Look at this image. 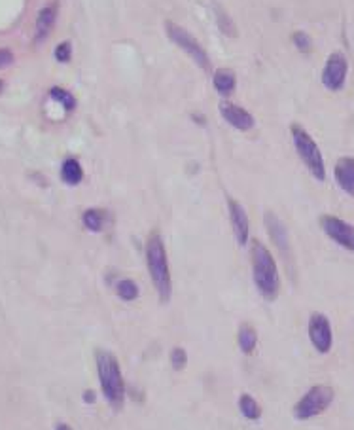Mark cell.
<instances>
[{"mask_svg":"<svg viewBox=\"0 0 354 430\" xmlns=\"http://www.w3.org/2000/svg\"><path fill=\"white\" fill-rule=\"evenodd\" d=\"M252 258V277H254V285L258 292L262 294L263 300L273 302L281 292V275H279V267L269 252V249L262 241L254 239L251 247Z\"/></svg>","mask_w":354,"mask_h":430,"instance_id":"obj_1","label":"cell"},{"mask_svg":"<svg viewBox=\"0 0 354 430\" xmlns=\"http://www.w3.org/2000/svg\"><path fill=\"white\" fill-rule=\"evenodd\" d=\"M95 364H97V377L104 398L110 404L112 410H122L125 404V381H123L122 366L118 362V358L106 349H97Z\"/></svg>","mask_w":354,"mask_h":430,"instance_id":"obj_2","label":"cell"},{"mask_svg":"<svg viewBox=\"0 0 354 430\" xmlns=\"http://www.w3.org/2000/svg\"><path fill=\"white\" fill-rule=\"evenodd\" d=\"M146 266L156 292H158L159 302L167 303L172 294L171 269H169V260H167L165 245L158 231H152L146 239Z\"/></svg>","mask_w":354,"mask_h":430,"instance_id":"obj_3","label":"cell"},{"mask_svg":"<svg viewBox=\"0 0 354 430\" xmlns=\"http://www.w3.org/2000/svg\"><path fill=\"white\" fill-rule=\"evenodd\" d=\"M290 131H292L293 148L298 152L299 159L303 161L307 171L311 173L312 178L318 182L326 180V165H324L322 152H320L318 145L315 142V139L299 123H292Z\"/></svg>","mask_w":354,"mask_h":430,"instance_id":"obj_4","label":"cell"},{"mask_svg":"<svg viewBox=\"0 0 354 430\" xmlns=\"http://www.w3.org/2000/svg\"><path fill=\"white\" fill-rule=\"evenodd\" d=\"M334 398H336V393H334V388H331L330 385H324V383L312 385V387L296 402V406H293L292 410L293 419H298V421H309V419L322 415V413L331 406Z\"/></svg>","mask_w":354,"mask_h":430,"instance_id":"obj_5","label":"cell"},{"mask_svg":"<svg viewBox=\"0 0 354 430\" xmlns=\"http://www.w3.org/2000/svg\"><path fill=\"white\" fill-rule=\"evenodd\" d=\"M165 30H167V37L171 38L172 42L177 44L178 48L184 49V51H186L191 59L196 61L197 65H199L203 70H207L208 65H210V61H208V54L205 51V48H203L201 44H199L197 38L191 37V35H189L188 30L184 29V27H180V25H177V23H172V21H167Z\"/></svg>","mask_w":354,"mask_h":430,"instance_id":"obj_6","label":"cell"},{"mask_svg":"<svg viewBox=\"0 0 354 430\" xmlns=\"http://www.w3.org/2000/svg\"><path fill=\"white\" fill-rule=\"evenodd\" d=\"M307 333L311 345L318 355H328L334 347V330H331V322L324 313H312L309 319V326Z\"/></svg>","mask_w":354,"mask_h":430,"instance_id":"obj_7","label":"cell"},{"mask_svg":"<svg viewBox=\"0 0 354 430\" xmlns=\"http://www.w3.org/2000/svg\"><path fill=\"white\" fill-rule=\"evenodd\" d=\"M320 228L331 241L339 245L341 249L354 252V226L345 222L334 214H322L320 216Z\"/></svg>","mask_w":354,"mask_h":430,"instance_id":"obj_8","label":"cell"},{"mask_svg":"<svg viewBox=\"0 0 354 430\" xmlns=\"http://www.w3.org/2000/svg\"><path fill=\"white\" fill-rule=\"evenodd\" d=\"M348 61L341 51L328 55L326 65L322 68V85L330 91H341L347 84Z\"/></svg>","mask_w":354,"mask_h":430,"instance_id":"obj_9","label":"cell"},{"mask_svg":"<svg viewBox=\"0 0 354 430\" xmlns=\"http://www.w3.org/2000/svg\"><path fill=\"white\" fill-rule=\"evenodd\" d=\"M263 222H265V228H267L271 241L275 242L277 249L281 250L282 258H290V256H292V249H290V239H288L286 226L282 224L281 219L277 216L275 212L271 211L263 214Z\"/></svg>","mask_w":354,"mask_h":430,"instance_id":"obj_10","label":"cell"},{"mask_svg":"<svg viewBox=\"0 0 354 430\" xmlns=\"http://www.w3.org/2000/svg\"><path fill=\"white\" fill-rule=\"evenodd\" d=\"M227 209H229V220H232L233 233L241 247L248 242L251 237V222H248V214L244 211V207L235 199H227Z\"/></svg>","mask_w":354,"mask_h":430,"instance_id":"obj_11","label":"cell"},{"mask_svg":"<svg viewBox=\"0 0 354 430\" xmlns=\"http://www.w3.org/2000/svg\"><path fill=\"white\" fill-rule=\"evenodd\" d=\"M220 114L222 118L232 125V128L239 129V131H251L254 128V116L251 112H246L244 109L237 106V104L222 101L220 103Z\"/></svg>","mask_w":354,"mask_h":430,"instance_id":"obj_12","label":"cell"},{"mask_svg":"<svg viewBox=\"0 0 354 430\" xmlns=\"http://www.w3.org/2000/svg\"><path fill=\"white\" fill-rule=\"evenodd\" d=\"M334 178L345 194L354 197V158L345 156V158L337 159L336 167H334Z\"/></svg>","mask_w":354,"mask_h":430,"instance_id":"obj_13","label":"cell"},{"mask_svg":"<svg viewBox=\"0 0 354 430\" xmlns=\"http://www.w3.org/2000/svg\"><path fill=\"white\" fill-rule=\"evenodd\" d=\"M56 18H57V4H49V6L42 8L38 12L37 18V40H44L48 37L53 25H56Z\"/></svg>","mask_w":354,"mask_h":430,"instance_id":"obj_14","label":"cell"},{"mask_svg":"<svg viewBox=\"0 0 354 430\" xmlns=\"http://www.w3.org/2000/svg\"><path fill=\"white\" fill-rule=\"evenodd\" d=\"M213 84L220 95H232L235 85H237V78H235V73L232 68H218L214 73Z\"/></svg>","mask_w":354,"mask_h":430,"instance_id":"obj_15","label":"cell"},{"mask_svg":"<svg viewBox=\"0 0 354 430\" xmlns=\"http://www.w3.org/2000/svg\"><path fill=\"white\" fill-rule=\"evenodd\" d=\"M61 178L68 186H78L80 182L84 180V169H82L78 159H65V164L61 167Z\"/></svg>","mask_w":354,"mask_h":430,"instance_id":"obj_16","label":"cell"},{"mask_svg":"<svg viewBox=\"0 0 354 430\" xmlns=\"http://www.w3.org/2000/svg\"><path fill=\"white\" fill-rule=\"evenodd\" d=\"M237 343H239V349H241L244 355H252L258 345L256 330L252 326H248V324L241 326V330H239L237 333Z\"/></svg>","mask_w":354,"mask_h":430,"instance_id":"obj_17","label":"cell"},{"mask_svg":"<svg viewBox=\"0 0 354 430\" xmlns=\"http://www.w3.org/2000/svg\"><path fill=\"white\" fill-rule=\"evenodd\" d=\"M239 410L243 413V417H246L248 421H258L262 417V407L251 394H241L239 396Z\"/></svg>","mask_w":354,"mask_h":430,"instance_id":"obj_18","label":"cell"},{"mask_svg":"<svg viewBox=\"0 0 354 430\" xmlns=\"http://www.w3.org/2000/svg\"><path fill=\"white\" fill-rule=\"evenodd\" d=\"M104 219H106V214H104V211H101V209H87V211L82 214V222L86 226V230L93 231V233L103 231Z\"/></svg>","mask_w":354,"mask_h":430,"instance_id":"obj_19","label":"cell"},{"mask_svg":"<svg viewBox=\"0 0 354 430\" xmlns=\"http://www.w3.org/2000/svg\"><path fill=\"white\" fill-rule=\"evenodd\" d=\"M214 12H216V23H218V29H220L226 37H232V38L237 37V29H235V23H233V19L229 18V13H227L222 6H218V4H214Z\"/></svg>","mask_w":354,"mask_h":430,"instance_id":"obj_20","label":"cell"},{"mask_svg":"<svg viewBox=\"0 0 354 430\" xmlns=\"http://www.w3.org/2000/svg\"><path fill=\"white\" fill-rule=\"evenodd\" d=\"M116 292L120 300H123V302H133L141 294V288H139V285L133 279H122L116 285Z\"/></svg>","mask_w":354,"mask_h":430,"instance_id":"obj_21","label":"cell"},{"mask_svg":"<svg viewBox=\"0 0 354 430\" xmlns=\"http://www.w3.org/2000/svg\"><path fill=\"white\" fill-rule=\"evenodd\" d=\"M49 97L53 99V101H57L59 104H63V109L65 110L76 109V99H74V95L72 93H68L67 90H63V87H51Z\"/></svg>","mask_w":354,"mask_h":430,"instance_id":"obj_22","label":"cell"},{"mask_svg":"<svg viewBox=\"0 0 354 430\" xmlns=\"http://www.w3.org/2000/svg\"><path fill=\"white\" fill-rule=\"evenodd\" d=\"M292 42L299 54H311L312 51L311 37H309L307 32H303V30H296V32H293Z\"/></svg>","mask_w":354,"mask_h":430,"instance_id":"obj_23","label":"cell"},{"mask_svg":"<svg viewBox=\"0 0 354 430\" xmlns=\"http://www.w3.org/2000/svg\"><path fill=\"white\" fill-rule=\"evenodd\" d=\"M169 358H171L172 370L182 371L184 368L188 366V352H186V349H182V347H175L171 355H169Z\"/></svg>","mask_w":354,"mask_h":430,"instance_id":"obj_24","label":"cell"},{"mask_svg":"<svg viewBox=\"0 0 354 430\" xmlns=\"http://www.w3.org/2000/svg\"><path fill=\"white\" fill-rule=\"evenodd\" d=\"M70 57H72V46H70V42L65 40V42H61L56 48V59L59 61V63H68Z\"/></svg>","mask_w":354,"mask_h":430,"instance_id":"obj_25","label":"cell"},{"mask_svg":"<svg viewBox=\"0 0 354 430\" xmlns=\"http://www.w3.org/2000/svg\"><path fill=\"white\" fill-rule=\"evenodd\" d=\"M13 63V54L10 49H0V68L10 67Z\"/></svg>","mask_w":354,"mask_h":430,"instance_id":"obj_26","label":"cell"},{"mask_svg":"<svg viewBox=\"0 0 354 430\" xmlns=\"http://www.w3.org/2000/svg\"><path fill=\"white\" fill-rule=\"evenodd\" d=\"M95 400H97V394L93 393V391H86L84 393V402L86 404H95Z\"/></svg>","mask_w":354,"mask_h":430,"instance_id":"obj_27","label":"cell"},{"mask_svg":"<svg viewBox=\"0 0 354 430\" xmlns=\"http://www.w3.org/2000/svg\"><path fill=\"white\" fill-rule=\"evenodd\" d=\"M56 430H72V429H70V426H68V424L61 423V424H57V426H56Z\"/></svg>","mask_w":354,"mask_h":430,"instance_id":"obj_28","label":"cell"},{"mask_svg":"<svg viewBox=\"0 0 354 430\" xmlns=\"http://www.w3.org/2000/svg\"><path fill=\"white\" fill-rule=\"evenodd\" d=\"M2 90H4V82L0 80V93H2Z\"/></svg>","mask_w":354,"mask_h":430,"instance_id":"obj_29","label":"cell"}]
</instances>
